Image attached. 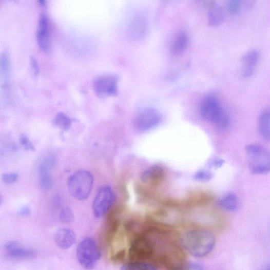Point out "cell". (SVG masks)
Returning <instances> with one entry per match:
<instances>
[{
  "mask_svg": "<svg viewBox=\"0 0 270 270\" xmlns=\"http://www.w3.org/2000/svg\"><path fill=\"white\" fill-rule=\"evenodd\" d=\"M224 164V162L222 160H215L212 164L215 167H220L223 165Z\"/></svg>",
  "mask_w": 270,
  "mask_h": 270,
  "instance_id": "cell-33",
  "label": "cell"
},
{
  "mask_svg": "<svg viewBox=\"0 0 270 270\" xmlns=\"http://www.w3.org/2000/svg\"><path fill=\"white\" fill-rule=\"evenodd\" d=\"M93 184L92 175L89 171L85 170L76 171L68 180L70 195L79 201L86 200L89 197Z\"/></svg>",
  "mask_w": 270,
  "mask_h": 270,
  "instance_id": "cell-4",
  "label": "cell"
},
{
  "mask_svg": "<svg viewBox=\"0 0 270 270\" xmlns=\"http://www.w3.org/2000/svg\"><path fill=\"white\" fill-rule=\"evenodd\" d=\"M56 158L53 153H47L45 154L38 160L37 162V169L40 175L44 173H50L55 167Z\"/></svg>",
  "mask_w": 270,
  "mask_h": 270,
  "instance_id": "cell-20",
  "label": "cell"
},
{
  "mask_svg": "<svg viewBox=\"0 0 270 270\" xmlns=\"http://www.w3.org/2000/svg\"><path fill=\"white\" fill-rule=\"evenodd\" d=\"M199 110L202 118L218 129L225 130L229 127V115L217 95H205L201 101Z\"/></svg>",
  "mask_w": 270,
  "mask_h": 270,
  "instance_id": "cell-2",
  "label": "cell"
},
{
  "mask_svg": "<svg viewBox=\"0 0 270 270\" xmlns=\"http://www.w3.org/2000/svg\"><path fill=\"white\" fill-rule=\"evenodd\" d=\"M262 270H270V262L267 263L262 269Z\"/></svg>",
  "mask_w": 270,
  "mask_h": 270,
  "instance_id": "cell-35",
  "label": "cell"
},
{
  "mask_svg": "<svg viewBox=\"0 0 270 270\" xmlns=\"http://www.w3.org/2000/svg\"><path fill=\"white\" fill-rule=\"evenodd\" d=\"M218 204L220 208L227 211L234 212L238 208L239 201L236 195L229 194L220 199Z\"/></svg>",
  "mask_w": 270,
  "mask_h": 270,
  "instance_id": "cell-21",
  "label": "cell"
},
{
  "mask_svg": "<svg viewBox=\"0 0 270 270\" xmlns=\"http://www.w3.org/2000/svg\"><path fill=\"white\" fill-rule=\"evenodd\" d=\"M54 240L57 246L62 249L67 250L75 243L76 237L72 229L61 228L56 231Z\"/></svg>",
  "mask_w": 270,
  "mask_h": 270,
  "instance_id": "cell-15",
  "label": "cell"
},
{
  "mask_svg": "<svg viewBox=\"0 0 270 270\" xmlns=\"http://www.w3.org/2000/svg\"><path fill=\"white\" fill-rule=\"evenodd\" d=\"M189 38L187 33L183 30L178 32L173 36L170 45L172 54L179 55L182 54L187 48Z\"/></svg>",
  "mask_w": 270,
  "mask_h": 270,
  "instance_id": "cell-17",
  "label": "cell"
},
{
  "mask_svg": "<svg viewBox=\"0 0 270 270\" xmlns=\"http://www.w3.org/2000/svg\"><path fill=\"white\" fill-rule=\"evenodd\" d=\"M250 171L255 175L270 172V151L258 144H250L245 147Z\"/></svg>",
  "mask_w": 270,
  "mask_h": 270,
  "instance_id": "cell-3",
  "label": "cell"
},
{
  "mask_svg": "<svg viewBox=\"0 0 270 270\" xmlns=\"http://www.w3.org/2000/svg\"><path fill=\"white\" fill-rule=\"evenodd\" d=\"M20 142L26 150L33 151L35 150L34 145L27 138L26 135L22 134L20 138Z\"/></svg>",
  "mask_w": 270,
  "mask_h": 270,
  "instance_id": "cell-30",
  "label": "cell"
},
{
  "mask_svg": "<svg viewBox=\"0 0 270 270\" xmlns=\"http://www.w3.org/2000/svg\"><path fill=\"white\" fill-rule=\"evenodd\" d=\"M212 199L213 198L208 192L197 190L190 192L183 201H177V203L180 208L203 206L210 203Z\"/></svg>",
  "mask_w": 270,
  "mask_h": 270,
  "instance_id": "cell-12",
  "label": "cell"
},
{
  "mask_svg": "<svg viewBox=\"0 0 270 270\" xmlns=\"http://www.w3.org/2000/svg\"><path fill=\"white\" fill-rule=\"evenodd\" d=\"M180 242L185 252L195 257L203 258L214 249L216 238L209 230L197 227L184 233Z\"/></svg>",
  "mask_w": 270,
  "mask_h": 270,
  "instance_id": "cell-1",
  "label": "cell"
},
{
  "mask_svg": "<svg viewBox=\"0 0 270 270\" xmlns=\"http://www.w3.org/2000/svg\"><path fill=\"white\" fill-rule=\"evenodd\" d=\"M37 3L38 4V5L41 6L42 7H45L47 5V2L46 1H44V0H41V1L37 2Z\"/></svg>",
  "mask_w": 270,
  "mask_h": 270,
  "instance_id": "cell-34",
  "label": "cell"
},
{
  "mask_svg": "<svg viewBox=\"0 0 270 270\" xmlns=\"http://www.w3.org/2000/svg\"><path fill=\"white\" fill-rule=\"evenodd\" d=\"M38 47L45 53H49L52 47L51 26L49 16L42 13L38 16L36 31Z\"/></svg>",
  "mask_w": 270,
  "mask_h": 270,
  "instance_id": "cell-9",
  "label": "cell"
},
{
  "mask_svg": "<svg viewBox=\"0 0 270 270\" xmlns=\"http://www.w3.org/2000/svg\"><path fill=\"white\" fill-rule=\"evenodd\" d=\"M213 178L211 172L206 170H201L196 172L195 180L200 182H207Z\"/></svg>",
  "mask_w": 270,
  "mask_h": 270,
  "instance_id": "cell-27",
  "label": "cell"
},
{
  "mask_svg": "<svg viewBox=\"0 0 270 270\" xmlns=\"http://www.w3.org/2000/svg\"><path fill=\"white\" fill-rule=\"evenodd\" d=\"M30 65L32 74L34 78H37L40 73V65L34 57H31L30 61Z\"/></svg>",
  "mask_w": 270,
  "mask_h": 270,
  "instance_id": "cell-31",
  "label": "cell"
},
{
  "mask_svg": "<svg viewBox=\"0 0 270 270\" xmlns=\"http://www.w3.org/2000/svg\"><path fill=\"white\" fill-rule=\"evenodd\" d=\"M115 195L109 186H102L99 190L93 204V215L97 218H102L109 213L115 202Z\"/></svg>",
  "mask_w": 270,
  "mask_h": 270,
  "instance_id": "cell-7",
  "label": "cell"
},
{
  "mask_svg": "<svg viewBox=\"0 0 270 270\" xmlns=\"http://www.w3.org/2000/svg\"><path fill=\"white\" fill-rule=\"evenodd\" d=\"M171 270H203V269L202 266L198 263L185 262Z\"/></svg>",
  "mask_w": 270,
  "mask_h": 270,
  "instance_id": "cell-28",
  "label": "cell"
},
{
  "mask_svg": "<svg viewBox=\"0 0 270 270\" xmlns=\"http://www.w3.org/2000/svg\"><path fill=\"white\" fill-rule=\"evenodd\" d=\"M19 215L23 217H27L30 216L31 210L29 206H25L19 210Z\"/></svg>",
  "mask_w": 270,
  "mask_h": 270,
  "instance_id": "cell-32",
  "label": "cell"
},
{
  "mask_svg": "<svg viewBox=\"0 0 270 270\" xmlns=\"http://www.w3.org/2000/svg\"><path fill=\"white\" fill-rule=\"evenodd\" d=\"M119 77L113 73L102 74L95 79L93 90L99 98L113 97L119 92Z\"/></svg>",
  "mask_w": 270,
  "mask_h": 270,
  "instance_id": "cell-6",
  "label": "cell"
},
{
  "mask_svg": "<svg viewBox=\"0 0 270 270\" xmlns=\"http://www.w3.org/2000/svg\"><path fill=\"white\" fill-rule=\"evenodd\" d=\"M165 178V172L164 169L159 165H153L143 172L141 179L143 184L147 187H156L163 182Z\"/></svg>",
  "mask_w": 270,
  "mask_h": 270,
  "instance_id": "cell-13",
  "label": "cell"
},
{
  "mask_svg": "<svg viewBox=\"0 0 270 270\" xmlns=\"http://www.w3.org/2000/svg\"><path fill=\"white\" fill-rule=\"evenodd\" d=\"M76 257L84 268L91 270L100 260L102 254L97 242L90 237H86L77 246Z\"/></svg>",
  "mask_w": 270,
  "mask_h": 270,
  "instance_id": "cell-5",
  "label": "cell"
},
{
  "mask_svg": "<svg viewBox=\"0 0 270 270\" xmlns=\"http://www.w3.org/2000/svg\"><path fill=\"white\" fill-rule=\"evenodd\" d=\"M54 126L63 131L68 130L72 124V120L66 113L60 112L57 113L53 120Z\"/></svg>",
  "mask_w": 270,
  "mask_h": 270,
  "instance_id": "cell-23",
  "label": "cell"
},
{
  "mask_svg": "<svg viewBox=\"0 0 270 270\" xmlns=\"http://www.w3.org/2000/svg\"><path fill=\"white\" fill-rule=\"evenodd\" d=\"M40 185L45 191H48L53 185V180L50 173H44L41 175Z\"/></svg>",
  "mask_w": 270,
  "mask_h": 270,
  "instance_id": "cell-25",
  "label": "cell"
},
{
  "mask_svg": "<svg viewBox=\"0 0 270 270\" xmlns=\"http://www.w3.org/2000/svg\"><path fill=\"white\" fill-rule=\"evenodd\" d=\"M260 56V52L255 49L247 51L242 55L239 68V74L242 79H248L254 74Z\"/></svg>",
  "mask_w": 270,
  "mask_h": 270,
  "instance_id": "cell-10",
  "label": "cell"
},
{
  "mask_svg": "<svg viewBox=\"0 0 270 270\" xmlns=\"http://www.w3.org/2000/svg\"><path fill=\"white\" fill-rule=\"evenodd\" d=\"M148 30L147 18L143 15L133 16L129 23L127 33L132 40L138 41L144 37Z\"/></svg>",
  "mask_w": 270,
  "mask_h": 270,
  "instance_id": "cell-11",
  "label": "cell"
},
{
  "mask_svg": "<svg viewBox=\"0 0 270 270\" xmlns=\"http://www.w3.org/2000/svg\"><path fill=\"white\" fill-rule=\"evenodd\" d=\"M258 129L261 137L270 142V107L260 113L258 120Z\"/></svg>",
  "mask_w": 270,
  "mask_h": 270,
  "instance_id": "cell-18",
  "label": "cell"
},
{
  "mask_svg": "<svg viewBox=\"0 0 270 270\" xmlns=\"http://www.w3.org/2000/svg\"><path fill=\"white\" fill-rule=\"evenodd\" d=\"M208 7V23L211 27L221 25L225 20L226 11L224 8L215 2H210Z\"/></svg>",
  "mask_w": 270,
  "mask_h": 270,
  "instance_id": "cell-16",
  "label": "cell"
},
{
  "mask_svg": "<svg viewBox=\"0 0 270 270\" xmlns=\"http://www.w3.org/2000/svg\"><path fill=\"white\" fill-rule=\"evenodd\" d=\"M162 121L160 111L152 107L143 109L134 119V126L140 132H145L156 128Z\"/></svg>",
  "mask_w": 270,
  "mask_h": 270,
  "instance_id": "cell-8",
  "label": "cell"
},
{
  "mask_svg": "<svg viewBox=\"0 0 270 270\" xmlns=\"http://www.w3.org/2000/svg\"><path fill=\"white\" fill-rule=\"evenodd\" d=\"M6 256L11 259L22 260L34 258L35 250L25 247L16 242H9L5 246Z\"/></svg>",
  "mask_w": 270,
  "mask_h": 270,
  "instance_id": "cell-14",
  "label": "cell"
},
{
  "mask_svg": "<svg viewBox=\"0 0 270 270\" xmlns=\"http://www.w3.org/2000/svg\"><path fill=\"white\" fill-rule=\"evenodd\" d=\"M60 219L63 223L72 222L74 220V215L72 209L68 207L63 208L60 212Z\"/></svg>",
  "mask_w": 270,
  "mask_h": 270,
  "instance_id": "cell-26",
  "label": "cell"
},
{
  "mask_svg": "<svg viewBox=\"0 0 270 270\" xmlns=\"http://www.w3.org/2000/svg\"><path fill=\"white\" fill-rule=\"evenodd\" d=\"M121 270H158L156 266L152 264L142 262L129 261L124 264Z\"/></svg>",
  "mask_w": 270,
  "mask_h": 270,
  "instance_id": "cell-24",
  "label": "cell"
},
{
  "mask_svg": "<svg viewBox=\"0 0 270 270\" xmlns=\"http://www.w3.org/2000/svg\"><path fill=\"white\" fill-rule=\"evenodd\" d=\"M254 3L245 0H228L225 5V11L231 15L236 16L252 8Z\"/></svg>",
  "mask_w": 270,
  "mask_h": 270,
  "instance_id": "cell-19",
  "label": "cell"
},
{
  "mask_svg": "<svg viewBox=\"0 0 270 270\" xmlns=\"http://www.w3.org/2000/svg\"><path fill=\"white\" fill-rule=\"evenodd\" d=\"M18 179V175L17 173L12 172L5 173L2 176L3 182L7 185H11L14 184Z\"/></svg>",
  "mask_w": 270,
  "mask_h": 270,
  "instance_id": "cell-29",
  "label": "cell"
},
{
  "mask_svg": "<svg viewBox=\"0 0 270 270\" xmlns=\"http://www.w3.org/2000/svg\"><path fill=\"white\" fill-rule=\"evenodd\" d=\"M0 71L5 88L7 87L10 73V63L8 54L4 53L0 57Z\"/></svg>",
  "mask_w": 270,
  "mask_h": 270,
  "instance_id": "cell-22",
  "label": "cell"
}]
</instances>
